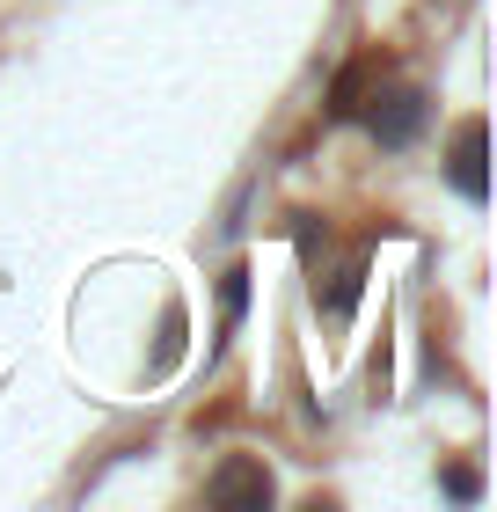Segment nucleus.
<instances>
[{
  "mask_svg": "<svg viewBox=\"0 0 497 512\" xmlns=\"http://www.w3.org/2000/svg\"><path fill=\"white\" fill-rule=\"evenodd\" d=\"M359 118L373 125V139H381V147H410L417 139V125H424V96L417 88H373V110H359Z\"/></svg>",
  "mask_w": 497,
  "mask_h": 512,
  "instance_id": "nucleus-2",
  "label": "nucleus"
},
{
  "mask_svg": "<svg viewBox=\"0 0 497 512\" xmlns=\"http://www.w3.org/2000/svg\"><path fill=\"white\" fill-rule=\"evenodd\" d=\"M242 308H249V271L234 264V271L220 278V330H234V322H242Z\"/></svg>",
  "mask_w": 497,
  "mask_h": 512,
  "instance_id": "nucleus-5",
  "label": "nucleus"
},
{
  "mask_svg": "<svg viewBox=\"0 0 497 512\" xmlns=\"http://www.w3.org/2000/svg\"><path fill=\"white\" fill-rule=\"evenodd\" d=\"M205 498L227 505V512H264V505H271V469H264V461H249V454H234V461L212 469Z\"/></svg>",
  "mask_w": 497,
  "mask_h": 512,
  "instance_id": "nucleus-1",
  "label": "nucleus"
},
{
  "mask_svg": "<svg viewBox=\"0 0 497 512\" xmlns=\"http://www.w3.org/2000/svg\"><path fill=\"white\" fill-rule=\"evenodd\" d=\"M446 176H454V191H461L468 205L490 198V176H483V118H461L454 154H446Z\"/></svg>",
  "mask_w": 497,
  "mask_h": 512,
  "instance_id": "nucleus-3",
  "label": "nucleus"
},
{
  "mask_svg": "<svg viewBox=\"0 0 497 512\" xmlns=\"http://www.w3.org/2000/svg\"><path fill=\"white\" fill-rule=\"evenodd\" d=\"M381 81H388V59H381V52H366V59H351V66H344V74H337V81H329V118H359V110L373 103V96H366V88H381Z\"/></svg>",
  "mask_w": 497,
  "mask_h": 512,
  "instance_id": "nucleus-4",
  "label": "nucleus"
},
{
  "mask_svg": "<svg viewBox=\"0 0 497 512\" xmlns=\"http://www.w3.org/2000/svg\"><path fill=\"white\" fill-rule=\"evenodd\" d=\"M439 491L454 498V505H476V498H483V476H476V469H446V476H439Z\"/></svg>",
  "mask_w": 497,
  "mask_h": 512,
  "instance_id": "nucleus-6",
  "label": "nucleus"
}]
</instances>
